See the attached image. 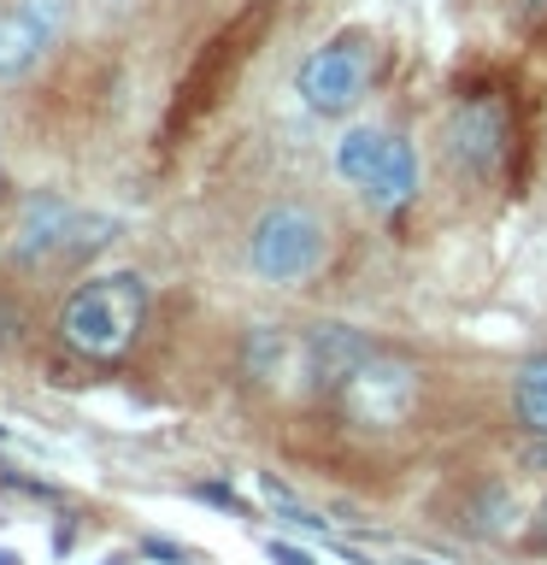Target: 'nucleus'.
<instances>
[{
	"instance_id": "nucleus-1",
	"label": "nucleus",
	"mask_w": 547,
	"mask_h": 565,
	"mask_svg": "<svg viewBox=\"0 0 547 565\" xmlns=\"http://www.w3.org/2000/svg\"><path fill=\"white\" fill-rule=\"evenodd\" d=\"M148 282L136 271H100L77 282L60 307V342L77 348L83 360H124L136 348L141 324H148Z\"/></svg>"
},
{
	"instance_id": "nucleus-15",
	"label": "nucleus",
	"mask_w": 547,
	"mask_h": 565,
	"mask_svg": "<svg viewBox=\"0 0 547 565\" xmlns=\"http://www.w3.org/2000/svg\"><path fill=\"white\" fill-rule=\"evenodd\" d=\"M0 189H7V183H0Z\"/></svg>"
},
{
	"instance_id": "nucleus-14",
	"label": "nucleus",
	"mask_w": 547,
	"mask_h": 565,
	"mask_svg": "<svg viewBox=\"0 0 547 565\" xmlns=\"http://www.w3.org/2000/svg\"><path fill=\"white\" fill-rule=\"evenodd\" d=\"M536 47H547V18H541V24H536Z\"/></svg>"
},
{
	"instance_id": "nucleus-8",
	"label": "nucleus",
	"mask_w": 547,
	"mask_h": 565,
	"mask_svg": "<svg viewBox=\"0 0 547 565\" xmlns=\"http://www.w3.org/2000/svg\"><path fill=\"white\" fill-rule=\"evenodd\" d=\"M448 148H453V159L471 177L501 171V159L512 148V124H506L501 95H465V100H459L453 118H448Z\"/></svg>"
},
{
	"instance_id": "nucleus-4",
	"label": "nucleus",
	"mask_w": 547,
	"mask_h": 565,
	"mask_svg": "<svg viewBox=\"0 0 547 565\" xmlns=\"http://www.w3.org/2000/svg\"><path fill=\"white\" fill-rule=\"evenodd\" d=\"M377 77V47L365 30H335L324 47H312L294 71V95L318 118H347Z\"/></svg>"
},
{
	"instance_id": "nucleus-3",
	"label": "nucleus",
	"mask_w": 547,
	"mask_h": 565,
	"mask_svg": "<svg viewBox=\"0 0 547 565\" xmlns=\"http://www.w3.org/2000/svg\"><path fill=\"white\" fill-rule=\"evenodd\" d=\"M335 177L360 189L377 212H400L418 194V148L377 124H347L335 141Z\"/></svg>"
},
{
	"instance_id": "nucleus-13",
	"label": "nucleus",
	"mask_w": 547,
	"mask_h": 565,
	"mask_svg": "<svg viewBox=\"0 0 547 565\" xmlns=\"http://www.w3.org/2000/svg\"><path fill=\"white\" fill-rule=\"evenodd\" d=\"M536 542L547 547V501H541V512H536Z\"/></svg>"
},
{
	"instance_id": "nucleus-10",
	"label": "nucleus",
	"mask_w": 547,
	"mask_h": 565,
	"mask_svg": "<svg viewBox=\"0 0 547 565\" xmlns=\"http://www.w3.org/2000/svg\"><path fill=\"white\" fill-rule=\"evenodd\" d=\"M512 418H518L529 436H547V353L524 360L518 377H512Z\"/></svg>"
},
{
	"instance_id": "nucleus-6",
	"label": "nucleus",
	"mask_w": 547,
	"mask_h": 565,
	"mask_svg": "<svg viewBox=\"0 0 547 565\" xmlns=\"http://www.w3.org/2000/svg\"><path fill=\"white\" fill-rule=\"evenodd\" d=\"M71 30V0H12L0 12V83H18L60 47Z\"/></svg>"
},
{
	"instance_id": "nucleus-2",
	"label": "nucleus",
	"mask_w": 547,
	"mask_h": 565,
	"mask_svg": "<svg viewBox=\"0 0 547 565\" xmlns=\"http://www.w3.org/2000/svg\"><path fill=\"white\" fill-rule=\"evenodd\" d=\"M265 24H271V7H247V12H236L229 24L212 35V42L194 53V65H189V77L176 83V100H171V113H165V141H183V130H194L212 106H218L229 88H236V77H242V65L259 53V35H265Z\"/></svg>"
},
{
	"instance_id": "nucleus-7",
	"label": "nucleus",
	"mask_w": 547,
	"mask_h": 565,
	"mask_svg": "<svg viewBox=\"0 0 547 565\" xmlns=\"http://www.w3.org/2000/svg\"><path fill=\"white\" fill-rule=\"evenodd\" d=\"M377 342L353 324H312L300 330V395H342V383L360 371Z\"/></svg>"
},
{
	"instance_id": "nucleus-11",
	"label": "nucleus",
	"mask_w": 547,
	"mask_h": 565,
	"mask_svg": "<svg viewBox=\"0 0 547 565\" xmlns=\"http://www.w3.org/2000/svg\"><path fill=\"white\" fill-rule=\"evenodd\" d=\"M148 554H153V559H189L176 542H148Z\"/></svg>"
},
{
	"instance_id": "nucleus-5",
	"label": "nucleus",
	"mask_w": 547,
	"mask_h": 565,
	"mask_svg": "<svg viewBox=\"0 0 547 565\" xmlns=\"http://www.w3.org/2000/svg\"><path fill=\"white\" fill-rule=\"evenodd\" d=\"M324 218L312 206H265L254 218V236H247V265L265 277V282H307L318 265H324Z\"/></svg>"
},
{
	"instance_id": "nucleus-12",
	"label": "nucleus",
	"mask_w": 547,
	"mask_h": 565,
	"mask_svg": "<svg viewBox=\"0 0 547 565\" xmlns=\"http://www.w3.org/2000/svg\"><path fill=\"white\" fill-rule=\"evenodd\" d=\"M271 554H277V559H282V565H312V554H294V547H282V542H277V547H271Z\"/></svg>"
},
{
	"instance_id": "nucleus-9",
	"label": "nucleus",
	"mask_w": 547,
	"mask_h": 565,
	"mask_svg": "<svg viewBox=\"0 0 547 565\" xmlns=\"http://www.w3.org/2000/svg\"><path fill=\"white\" fill-rule=\"evenodd\" d=\"M418 395V383H412V371H400V365H388L383 353H371V360L353 371V377L342 383V406L360 424H371V430H383V424H395L406 418V406H412Z\"/></svg>"
}]
</instances>
